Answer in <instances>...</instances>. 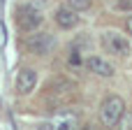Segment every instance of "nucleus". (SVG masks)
Returning <instances> with one entry per match:
<instances>
[{
  "mask_svg": "<svg viewBox=\"0 0 132 130\" xmlns=\"http://www.w3.org/2000/svg\"><path fill=\"white\" fill-rule=\"evenodd\" d=\"M14 21H16V26H19L21 33H35L44 23V12H42L39 5H35L32 0H28V2H23V5L16 7Z\"/></svg>",
  "mask_w": 132,
  "mask_h": 130,
  "instance_id": "obj_1",
  "label": "nucleus"
},
{
  "mask_svg": "<svg viewBox=\"0 0 132 130\" xmlns=\"http://www.w3.org/2000/svg\"><path fill=\"white\" fill-rule=\"evenodd\" d=\"M125 114V100L118 95H109L100 105V121L104 128H116L118 119Z\"/></svg>",
  "mask_w": 132,
  "mask_h": 130,
  "instance_id": "obj_2",
  "label": "nucleus"
},
{
  "mask_svg": "<svg viewBox=\"0 0 132 130\" xmlns=\"http://www.w3.org/2000/svg\"><path fill=\"white\" fill-rule=\"evenodd\" d=\"M100 42H102V47H104L109 53H114L116 58H130L132 56L130 40H128L125 35H121L118 30H104L102 37H100Z\"/></svg>",
  "mask_w": 132,
  "mask_h": 130,
  "instance_id": "obj_3",
  "label": "nucleus"
},
{
  "mask_svg": "<svg viewBox=\"0 0 132 130\" xmlns=\"http://www.w3.org/2000/svg\"><path fill=\"white\" fill-rule=\"evenodd\" d=\"M26 49L35 56H46L56 49V35L51 33H44V30H35V33H28L26 37Z\"/></svg>",
  "mask_w": 132,
  "mask_h": 130,
  "instance_id": "obj_4",
  "label": "nucleus"
},
{
  "mask_svg": "<svg viewBox=\"0 0 132 130\" xmlns=\"http://www.w3.org/2000/svg\"><path fill=\"white\" fill-rule=\"evenodd\" d=\"M53 21H56L58 28H63V30H72V28L79 26L81 16H79V12L72 9L70 5H60V7H56V12H53Z\"/></svg>",
  "mask_w": 132,
  "mask_h": 130,
  "instance_id": "obj_5",
  "label": "nucleus"
},
{
  "mask_svg": "<svg viewBox=\"0 0 132 130\" xmlns=\"http://www.w3.org/2000/svg\"><path fill=\"white\" fill-rule=\"evenodd\" d=\"M19 95H30L37 88V72L32 67H21L16 74V84H14Z\"/></svg>",
  "mask_w": 132,
  "mask_h": 130,
  "instance_id": "obj_6",
  "label": "nucleus"
},
{
  "mask_svg": "<svg viewBox=\"0 0 132 130\" xmlns=\"http://www.w3.org/2000/svg\"><path fill=\"white\" fill-rule=\"evenodd\" d=\"M86 67H88V72H93V74H97V77H114V74H116V67H114L107 58L95 56V53L86 58Z\"/></svg>",
  "mask_w": 132,
  "mask_h": 130,
  "instance_id": "obj_7",
  "label": "nucleus"
},
{
  "mask_svg": "<svg viewBox=\"0 0 132 130\" xmlns=\"http://www.w3.org/2000/svg\"><path fill=\"white\" fill-rule=\"evenodd\" d=\"M53 121V128L56 130H79V121L74 116H58V119H51Z\"/></svg>",
  "mask_w": 132,
  "mask_h": 130,
  "instance_id": "obj_8",
  "label": "nucleus"
},
{
  "mask_svg": "<svg viewBox=\"0 0 132 130\" xmlns=\"http://www.w3.org/2000/svg\"><path fill=\"white\" fill-rule=\"evenodd\" d=\"M65 5H70V7L77 9V12H84V9H88V7L93 5V0H65Z\"/></svg>",
  "mask_w": 132,
  "mask_h": 130,
  "instance_id": "obj_9",
  "label": "nucleus"
},
{
  "mask_svg": "<svg viewBox=\"0 0 132 130\" xmlns=\"http://www.w3.org/2000/svg\"><path fill=\"white\" fill-rule=\"evenodd\" d=\"M116 126H118V130H132V114L125 112V114L118 119V123H116Z\"/></svg>",
  "mask_w": 132,
  "mask_h": 130,
  "instance_id": "obj_10",
  "label": "nucleus"
},
{
  "mask_svg": "<svg viewBox=\"0 0 132 130\" xmlns=\"http://www.w3.org/2000/svg\"><path fill=\"white\" fill-rule=\"evenodd\" d=\"M116 9L118 12H132V0H118L116 2Z\"/></svg>",
  "mask_w": 132,
  "mask_h": 130,
  "instance_id": "obj_11",
  "label": "nucleus"
},
{
  "mask_svg": "<svg viewBox=\"0 0 132 130\" xmlns=\"http://www.w3.org/2000/svg\"><path fill=\"white\" fill-rule=\"evenodd\" d=\"M37 130H56V128H53V121H44V123H39Z\"/></svg>",
  "mask_w": 132,
  "mask_h": 130,
  "instance_id": "obj_12",
  "label": "nucleus"
},
{
  "mask_svg": "<svg viewBox=\"0 0 132 130\" xmlns=\"http://www.w3.org/2000/svg\"><path fill=\"white\" fill-rule=\"evenodd\" d=\"M125 28H128V33L132 35V14L128 16V19H125Z\"/></svg>",
  "mask_w": 132,
  "mask_h": 130,
  "instance_id": "obj_13",
  "label": "nucleus"
}]
</instances>
